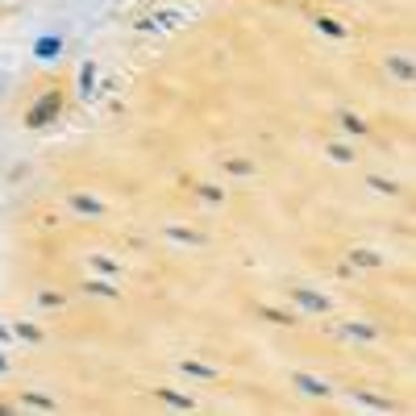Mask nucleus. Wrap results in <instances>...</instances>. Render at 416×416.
Instances as JSON below:
<instances>
[{
    "instance_id": "nucleus-1",
    "label": "nucleus",
    "mask_w": 416,
    "mask_h": 416,
    "mask_svg": "<svg viewBox=\"0 0 416 416\" xmlns=\"http://www.w3.org/2000/svg\"><path fill=\"white\" fill-rule=\"evenodd\" d=\"M58 108H63V96L58 92H46L30 113H25V125H34V130H42V125H50L54 117H58Z\"/></svg>"
},
{
    "instance_id": "nucleus-2",
    "label": "nucleus",
    "mask_w": 416,
    "mask_h": 416,
    "mask_svg": "<svg viewBox=\"0 0 416 416\" xmlns=\"http://www.w3.org/2000/svg\"><path fill=\"white\" fill-rule=\"evenodd\" d=\"M167 21H184V13H154V17L141 21V30H171Z\"/></svg>"
},
{
    "instance_id": "nucleus-3",
    "label": "nucleus",
    "mask_w": 416,
    "mask_h": 416,
    "mask_svg": "<svg viewBox=\"0 0 416 416\" xmlns=\"http://www.w3.org/2000/svg\"><path fill=\"white\" fill-rule=\"evenodd\" d=\"M296 387H304L308 396H329V387H324L321 379H313V374H296Z\"/></svg>"
},
{
    "instance_id": "nucleus-4",
    "label": "nucleus",
    "mask_w": 416,
    "mask_h": 416,
    "mask_svg": "<svg viewBox=\"0 0 416 416\" xmlns=\"http://www.w3.org/2000/svg\"><path fill=\"white\" fill-rule=\"evenodd\" d=\"M296 300H300L304 308H313V313H324V308H329V300H321V296H313V291H296Z\"/></svg>"
},
{
    "instance_id": "nucleus-5",
    "label": "nucleus",
    "mask_w": 416,
    "mask_h": 416,
    "mask_svg": "<svg viewBox=\"0 0 416 416\" xmlns=\"http://www.w3.org/2000/svg\"><path fill=\"white\" fill-rule=\"evenodd\" d=\"M58 50H63V42H58V38H42V42H38V54H42V58L58 54Z\"/></svg>"
},
{
    "instance_id": "nucleus-6",
    "label": "nucleus",
    "mask_w": 416,
    "mask_h": 416,
    "mask_svg": "<svg viewBox=\"0 0 416 416\" xmlns=\"http://www.w3.org/2000/svg\"><path fill=\"white\" fill-rule=\"evenodd\" d=\"M341 130H346V134H363L367 125H363V121L354 117V113H346V117H341Z\"/></svg>"
},
{
    "instance_id": "nucleus-7",
    "label": "nucleus",
    "mask_w": 416,
    "mask_h": 416,
    "mask_svg": "<svg viewBox=\"0 0 416 416\" xmlns=\"http://www.w3.org/2000/svg\"><path fill=\"white\" fill-rule=\"evenodd\" d=\"M391 71L404 75V80H412V63H408V58H391Z\"/></svg>"
},
{
    "instance_id": "nucleus-8",
    "label": "nucleus",
    "mask_w": 416,
    "mask_h": 416,
    "mask_svg": "<svg viewBox=\"0 0 416 416\" xmlns=\"http://www.w3.org/2000/svg\"><path fill=\"white\" fill-rule=\"evenodd\" d=\"M167 404H175V408H191V400H184V396H175V391H158Z\"/></svg>"
},
{
    "instance_id": "nucleus-9",
    "label": "nucleus",
    "mask_w": 416,
    "mask_h": 416,
    "mask_svg": "<svg viewBox=\"0 0 416 416\" xmlns=\"http://www.w3.org/2000/svg\"><path fill=\"white\" fill-rule=\"evenodd\" d=\"M346 333H350V337H374L370 324H346Z\"/></svg>"
},
{
    "instance_id": "nucleus-10",
    "label": "nucleus",
    "mask_w": 416,
    "mask_h": 416,
    "mask_svg": "<svg viewBox=\"0 0 416 416\" xmlns=\"http://www.w3.org/2000/svg\"><path fill=\"white\" fill-rule=\"evenodd\" d=\"M354 263H363V267H379V254H370V250H358V254H354Z\"/></svg>"
},
{
    "instance_id": "nucleus-11",
    "label": "nucleus",
    "mask_w": 416,
    "mask_h": 416,
    "mask_svg": "<svg viewBox=\"0 0 416 416\" xmlns=\"http://www.w3.org/2000/svg\"><path fill=\"white\" fill-rule=\"evenodd\" d=\"M75 208H80V213H100V204H96V200H84V196H75Z\"/></svg>"
},
{
    "instance_id": "nucleus-12",
    "label": "nucleus",
    "mask_w": 416,
    "mask_h": 416,
    "mask_svg": "<svg viewBox=\"0 0 416 416\" xmlns=\"http://www.w3.org/2000/svg\"><path fill=\"white\" fill-rule=\"evenodd\" d=\"M17 337H25V341H38V329H34V324H17Z\"/></svg>"
},
{
    "instance_id": "nucleus-13",
    "label": "nucleus",
    "mask_w": 416,
    "mask_h": 416,
    "mask_svg": "<svg viewBox=\"0 0 416 416\" xmlns=\"http://www.w3.org/2000/svg\"><path fill=\"white\" fill-rule=\"evenodd\" d=\"M184 370H187V374H200V379H208V374H213V370L200 367V363H184Z\"/></svg>"
},
{
    "instance_id": "nucleus-14",
    "label": "nucleus",
    "mask_w": 416,
    "mask_h": 416,
    "mask_svg": "<svg viewBox=\"0 0 416 416\" xmlns=\"http://www.w3.org/2000/svg\"><path fill=\"white\" fill-rule=\"evenodd\" d=\"M317 25H321L324 34H333V38H341V34H346V30H341V25H337V21H317Z\"/></svg>"
},
{
    "instance_id": "nucleus-15",
    "label": "nucleus",
    "mask_w": 416,
    "mask_h": 416,
    "mask_svg": "<svg viewBox=\"0 0 416 416\" xmlns=\"http://www.w3.org/2000/svg\"><path fill=\"white\" fill-rule=\"evenodd\" d=\"M88 291H96V296H117V291H113V283H92Z\"/></svg>"
},
{
    "instance_id": "nucleus-16",
    "label": "nucleus",
    "mask_w": 416,
    "mask_h": 416,
    "mask_svg": "<svg viewBox=\"0 0 416 416\" xmlns=\"http://www.w3.org/2000/svg\"><path fill=\"white\" fill-rule=\"evenodd\" d=\"M370 187H379V191H387V196L396 191V184H387V179H370Z\"/></svg>"
},
{
    "instance_id": "nucleus-17",
    "label": "nucleus",
    "mask_w": 416,
    "mask_h": 416,
    "mask_svg": "<svg viewBox=\"0 0 416 416\" xmlns=\"http://www.w3.org/2000/svg\"><path fill=\"white\" fill-rule=\"evenodd\" d=\"M0 337H4V329H0Z\"/></svg>"
}]
</instances>
